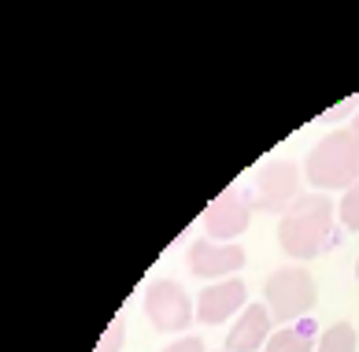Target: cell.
<instances>
[{
  "mask_svg": "<svg viewBox=\"0 0 359 352\" xmlns=\"http://www.w3.org/2000/svg\"><path fill=\"white\" fill-rule=\"evenodd\" d=\"M308 182L318 189H352L359 182V130L344 126L326 133L304 164Z\"/></svg>",
  "mask_w": 359,
  "mask_h": 352,
  "instance_id": "7a4b0ae2",
  "label": "cell"
},
{
  "mask_svg": "<svg viewBox=\"0 0 359 352\" xmlns=\"http://www.w3.org/2000/svg\"><path fill=\"white\" fill-rule=\"evenodd\" d=\"M334 237V204L326 197H300L278 219V245L292 260H315Z\"/></svg>",
  "mask_w": 359,
  "mask_h": 352,
  "instance_id": "6da1fadb",
  "label": "cell"
},
{
  "mask_svg": "<svg viewBox=\"0 0 359 352\" xmlns=\"http://www.w3.org/2000/svg\"><path fill=\"white\" fill-rule=\"evenodd\" d=\"M245 304V282L237 278H226V282H215V286H208L201 293V301H196V322H226L230 315H237Z\"/></svg>",
  "mask_w": 359,
  "mask_h": 352,
  "instance_id": "9c48e42d",
  "label": "cell"
},
{
  "mask_svg": "<svg viewBox=\"0 0 359 352\" xmlns=\"http://www.w3.org/2000/svg\"><path fill=\"white\" fill-rule=\"evenodd\" d=\"M248 219H252V200H248V193H241V185H230V189H222V193L208 204V211H204V230H208L211 241L230 245L233 237L245 234Z\"/></svg>",
  "mask_w": 359,
  "mask_h": 352,
  "instance_id": "8992f818",
  "label": "cell"
},
{
  "mask_svg": "<svg viewBox=\"0 0 359 352\" xmlns=\"http://www.w3.org/2000/svg\"><path fill=\"white\" fill-rule=\"evenodd\" d=\"M163 352H208V348H204V341H201V337H193V334H185V337H182V341H175V345H167Z\"/></svg>",
  "mask_w": 359,
  "mask_h": 352,
  "instance_id": "5bb4252c",
  "label": "cell"
},
{
  "mask_svg": "<svg viewBox=\"0 0 359 352\" xmlns=\"http://www.w3.org/2000/svg\"><path fill=\"white\" fill-rule=\"evenodd\" d=\"M315 301H318V289L308 267H278L263 282V304L278 322L300 319L304 311L315 308Z\"/></svg>",
  "mask_w": 359,
  "mask_h": 352,
  "instance_id": "3957f363",
  "label": "cell"
},
{
  "mask_svg": "<svg viewBox=\"0 0 359 352\" xmlns=\"http://www.w3.org/2000/svg\"><path fill=\"white\" fill-rule=\"evenodd\" d=\"M355 278H359V260H355Z\"/></svg>",
  "mask_w": 359,
  "mask_h": 352,
  "instance_id": "e0dca14e",
  "label": "cell"
},
{
  "mask_svg": "<svg viewBox=\"0 0 359 352\" xmlns=\"http://www.w3.org/2000/svg\"><path fill=\"white\" fill-rule=\"evenodd\" d=\"M271 341V311L267 304H248L241 315L233 319L230 334H226V352H263Z\"/></svg>",
  "mask_w": 359,
  "mask_h": 352,
  "instance_id": "ba28073f",
  "label": "cell"
},
{
  "mask_svg": "<svg viewBox=\"0 0 359 352\" xmlns=\"http://www.w3.org/2000/svg\"><path fill=\"white\" fill-rule=\"evenodd\" d=\"M315 352H355V327L352 322H334L330 330H323Z\"/></svg>",
  "mask_w": 359,
  "mask_h": 352,
  "instance_id": "8fae6325",
  "label": "cell"
},
{
  "mask_svg": "<svg viewBox=\"0 0 359 352\" xmlns=\"http://www.w3.org/2000/svg\"><path fill=\"white\" fill-rule=\"evenodd\" d=\"M245 249L241 245H222L211 237H196L189 245V270L196 278H226L245 267Z\"/></svg>",
  "mask_w": 359,
  "mask_h": 352,
  "instance_id": "52a82bcc",
  "label": "cell"
},
{
  "mask_svg": "<svg viewBox=\"0 0 359 352\" xmlns=\"http://www.w3.org/2000/svg\"><path fill=\"white\" fill-rule=\"evenodd\" d=\"M359 104V97H352V100H344V104H337V107H330V115L334 119H344V115H352V107Z\"/></svg>",
  "mask_w": 359,
  "mask_h": 352,
  "instance_id": "9a60e30c",
  "label": "cell"
},
{
  "mask_svg": "<svg viewBox=\"0 0 359 352\" xmlns=\"http://www.w3.org/2000/svg\"><path fill=\"white\" fill-rule=\"evenodd\" d=\"M341 223L348 230H359V182L352 189H344L341 197Z\"/></svg>",
  "mask_w": 359,
  "mask_h": 352,
  "instance_id": "7c38bea8",
  "label": "cell"
},
{
  "mask_svg": "<svg viewBox=\"0 0 359 352\" xmlns=\"http://www.w3.org/2000/svg\"><path fill=\"white\" fill-rule=\"evenodd\" d=\"M315 337H311V327H282L271 334V341L263 352H315Z\"/></svg>",
  "mask_w": 359,
  "mask_h": 352,
  "instance_id": "30bf717a",
  "label": "cell"
},
{
  "mask_svg": "<svg viewBox=\"0 0 359 352\" xmlns=\"http://www.w3.org/2000/svg\"><path fill=\"white\" fill-rule=\"evenodd\" d=\"M118 345H123V322H111L108 330H104V337H100V345L93 348V352H118Z\"/></svg>",
  "mask_w": 359,
  "mask_h": 352,
  "instance_id": "4fadbf2b",
  "label": "cell"
},
{
  "mask_svg": "<svg viewBox=\"0 0 359 352\" xmlns=\"http://www.w3.org/2000/svg\"><path fill=\"white\" fill-rule=\"evenodd\" d=\"M144 311H149L152 327L163 330V334H182L189 322H196L189 296H185V289L170 278H156L152 286L144 289Z\"/></svg>",
  "mask_w": 359,
  "mask_h": 352,
  "instance_id": "5b68a950",
  "label": "cell"
},
{
  "mask_svg": "<svg viewBox=\"0 0 359 352\" xmlns=\"http://www.w3.org/2000/svg\"><path fill=\"white\" fill-rule=\"evenodd\" d=\"M352 130H359V112H355V123H352Z\"/></svg>",
  "mask_w": 359,
  "mask_h": 352,
  "instance_id": "2e32d148",
  "label": "cell"
},
{
  "mask_svg": "<svg viewBox=\"0 0 359 352\" xmlns=\"http://www.w3.org/2000/svg\"><path fill=\"white\" fill-rule=\"evenodd\" d=\"M300 200V171L289 159H274V164L259 167L256 182H252V208L285 215Z\"/></svg>",
  "mask_w": 359,
  "mask_h": 352,
  "instance_id": "277c9868",
  "label": "cell"
}]
</instances>
